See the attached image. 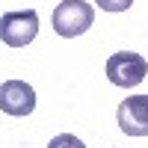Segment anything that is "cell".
<instances>
[{
	"label": "cell",
	"instance_id": "cell-7",
	"mask_svg": "<svg viewBox=\"0 0 148 148\" xmlns=\"http://www.w3.org/2000/svg\"><path fill=\"white\" fill-rule=\"evenodd\" d=\"M98 6H101L104 12H125L133 6V0H95Z\"/></svg>",
	"mask_w": 148,
	"mask_h": 148
},
{
	"label": "cell",
	"instance_id": "cell-3",
	"mask_svg": "<svg viewBox=\"0 0 148 148\" xmlns=\"http://www.w3.org/2000/svg\"><path fill=\"white\" fill-rule=\"evenodd\" d=\"M39 33V15L36 9H21V12H6L0 18V42L9 47H24L36 39Z\"/></svg>",
	"mask_w": 148,
	"mask_h": 148
},
{
	"label": "cell",
	"instance_id": "cell-1",
	"mask_svg": "<svg viewBox=\"0 0 148 148\" xmlns=\"http://www.w3.org/2000/svg\"><path fill=\"white\" fill-rule=\"evenodd\" d=\"M95 21V9L86 3V0H62L53 15H51V24H53V33L62 36V39H77L86 30L92 27Z\"/></svg>",
	"mask_w": 148,
	"mask_h": 148
},
{
	"label": "cell",
	"instance_id": "cell-5",
	"mask_svg": "<svg viewBox=\"0 0 148 148\" xmlns=\"http://www.w3.org/2000/svg\"><path fill=\"white\" fill-rule=\"evenodd\" d=\"M0 110L6 116H30L36 110V92L24 80H6L0 83Z\"/></svg>",
	"mask_w": 148,
	"mask_h": 148
},
{
	"label": "cell",
	"instance_id": "cell-2",
	"mask_svg": "<svg viewBox=\"0 0 148 148\" xmlns=\"http://www.w3.org/2000/svg\"><path fill=\"white\" fill-rule=\"evenodd\" d=\"M148 74V62L142 53H133V51H119L107 59V77L113 86H121V89H133L139 86Z\"/></svg>",
	"mask_w": 148,
	"mask_h": 148
},
{
	"label": "cell",
	"instance_id": "cell-4",
	"mask_svg": "<svg viewBox=\"0 0 148 148\" xmlns=\"http://www.w3.org/2000/svg\"><path fill=\"white\" fill-rule=\"evenodd\" d=\"M119 127L127 136H148V95H130L119 104Z\"/></svg>",
	"mask_w": 148,
	"mask_h": 148
},
{
	"label": "cell",
	"instance_id": "cell-6",
	"mask_svg": "<svg viewBox=\"0 0 148 148\" xmlns=\"http://www.w3.org/2000/svg\"><path fill=\"white\" fill-rule=\"evenodd\" d=\"M47 148H86V145H83V139L74 136V133H59V136H53L47 142Z\"/></svg>",
	"mask_w": 148,
	"mask_h": 148
}]
</instances>
